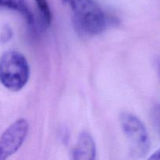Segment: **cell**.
<instances>
[{
	"mask_svg": "<svg viewBox=\"0 0 160 160\" xmlns=\"http://www.w3.org/2000/svg\"><path fill=\"white\" fill-rule=\"evenodd\" d=\"M70 6L75 23L81 32L97 35L106 29V14L94 0H62Z\"/></svg>",
	"mask_w": 160,
	"mask_h": 160,
	"instance_id": "1",
	"label": "cell"
},
{
	"mask_svg": "<svg viewBox=\"0 0 160 160\" xmlns=\"http://www.w3.org/2000/svg\"><path fill=\"white\" fill-rule=\"evenodd\" d=\"M30 67L26 57L17 51H8L0 57V82L11 92H19L27 84Z\"/></svg>",
	"mask_w": 160,
	"mask_h": 160,
	"instance_id": "2",
	"label": "cell"
},
{
	"mask_svg": "<svg viewBox=\"0 0 160 160\" xmlns=\"http://www.w3.org/2000/svg\"><path fill=\"white\" fill-rule=\"evenodd\" d=\"M120 123L129 143L130 156L134 159L146 156L150 149V139L140 119L130 112H123L120 117Z\"/></svg>",
	"mask_w": 160,
	"mask_h": 160,
	"instance_id": "3",
	"label": "cell"
},
{
	"mask_svg": "<svg viewBox=\"0 0 160 160\" xmlns=\"http://www.w3.org/2000/svg\"><path fill=\"white\" fill-rule=\"evenodd\" d=\"M29 131V124L25 119H19L2 133L0 138V152L2 160L17 152L24 142Z\"/></svg>",
	"mask_w": 160,
	"mask_h": 160,
	"instance_id": "4",
	"label": "cell"
},
{
	"mask_svg": "<svg viewBox=\"0 0 160 160\" xmlns=\"http://www.w3.org/2000/svg\"><path fill=\"white\" fill-rule=\"evenodd\" d=\"M96 156V146L89 133L82 132L78 136L76 145L72 150L71 157L74 160H93Z\"/></svg>",
	"mask_w": 160,
	"mask_h": 160,
	"instance_id": "5",
	"label": "cell"
},
{
	"mask_svg": "<svg viewBox=\"0 0 160 160\" xmlns=\"http://www.w3.org/2000/svg\"><path fill=\"white\" fill-rule=\"evenodd\" d=\"M0 7L20 12L29 26H34V17L27 0H0Z\"/></svg>",
	"mask_w": 160,
	"mask_h": 160,
	"instance_id": "6",
	"label": "cell"
},
{
	"mask_svg": "<svg viewBox=\"0 0 160 160\" xmlns=\"http://www.w3.org/2000/svg\"><path fill=\"white\" fill-rule=\"evenodd\" d=\"M41 17V25L44 29L50 26L52 20L51 9L47 0H35Z\"/></svg>",
	"mask_w": 160,
	"mask_h": 160,
	"instance_id": "7",
	"label": "cell"
},
{
	"mask_svg": "<svg viewBox=\"0 0 160 160\" xmlns=\"http://www.w3.org/2000/svg\"><path fill=\"white\" fill-rule=\"evenodd\" d=\"M151 117L153 126L160 136V104L156 105L152 108Z\"/></svg>",
	"mask_w": 160,
	"mask_h": 160,
	"instance_id": "8",
	"label": "cell"
},
{
	"mask_svg": "<svg viewBox=\"0 0 160 160\" xmlns=\"http://www.w3.org/2000/svg\"><path fill=\"white\" fill-rule=\"evenodd\" d=\"M12 36V29L9 26H5V28L2 31V34L0 35V40L2 41V42H7L8 41L10 40Z\"/></svg>",
	"mask_w": 160,
	"mask_h": 160,
	"instance_id": "9",
	"label": "cell"
},
{
	"mask_svg": "<svg viewBox=\"0 0 160 160\" xmlns=\"http://www.w3.org/2000/svg\"><path fill=\"white\" fill-rule=\"evenodd\" d=\"M149 159H160V148L156 150L154 153H152L151 156L148 158Z\"/></svg>",
	"mask_w": 160,
	"mask_h": 160,
	"instance_id": "10",
	"label": "cell"
},
{
	"mask_svg": "<svg viewBox=\"0 0 160 160\" xmlns=\"http://www.w3.org/2000/svg\"><path fill=\"white\" fill-rule=\"evenodd\" d=\"M0 160H2V154H1V152H0Z\"/></svg>",
	"mask_w": 160,
	"mask_h": 160,
	"instance_id": "11",
	"label": "cell"
},
{
	"mask_svg": "<svg viewBox=\"0 0 160 160\" xmlns=\"http://www.w3.org/2000/svg\"><path fill=\"white\" fill-rule=\"evenodd\" d=\"M159 75H160V63L159 65Z\"/></svg>",
	"mask_w": 160,
	"mask_h": 160,
	"instance_id": "12",
	"label": "cell"
}]
</instances>
